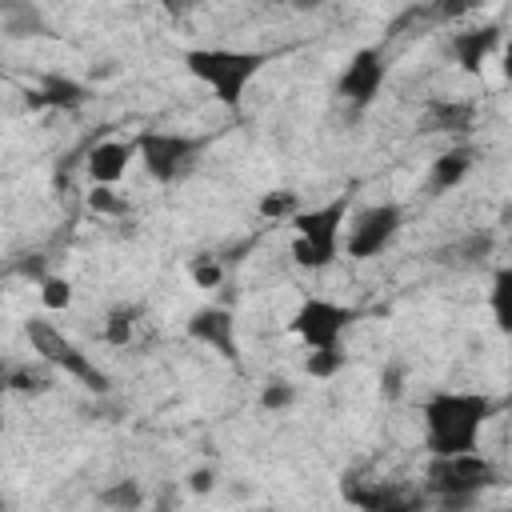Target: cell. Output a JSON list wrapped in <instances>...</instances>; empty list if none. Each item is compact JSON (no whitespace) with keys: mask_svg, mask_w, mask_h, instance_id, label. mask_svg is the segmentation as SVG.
Masks as SVG:
<instances>
[{"mask_svg":"<svg viewBox=\"0 0 512 512\" xmlns=\"http://www.w3.org/2000/svg\"><path fill=\"white\" fill-rule=\"evenodd\" d=\"M508 296H512V268H500V272L492 276V316H496V328H500V332L512 328Z\"/></svg>","mask_w":512,"mask_h":512,"instance_id":"603a6c76","label":"cell"},{"mask_svg":"<svg viewBox=\"0 0 512 512\" xmlns=\"http://www.w3.org/2000/svg\"><path fill=\"white\" fill-rule=\"evenodd\" d=\"M84 204H88V212H96V216H112V220H120V216L132 212V204H128L116 188H92V192L84 196Z\"/></svg>","mask_w":512,"mask_h":512,"instance_id":"cb8c5ba5","label":"cell"},{"mask_svg":"<svg viewBox=\"0 0 512 512\" xmlns=\"http://www.w3.org/2000/svg\"><path fill=\"white\" fill-rule=\"evenodd\" d=\"M136 156L144 164V172L156 180V184H176L184 180L200 152H204V140L200 136H188V132H164V128H152V132H140L136 140Z\"/></svg>","mask_w":512,"mask_h":512,"instance_id":"8992f818","label":"cell"},{"mask_svg":"<svg viewBox=\"0 0 512 512\" xmlns=\"http://www.w3.org/2000/svg\"><path fill=\"white\" fill-rule=\"evenodd\" d=\"M132 160H136V144L132 140H100L84 156V172H88L92 188H116L128 176Z\"/></svg>","mask_w":512,"mask_h":512,"instance_id":"4fadbf2b","label":"cell"},{"mask_svg":"<svg viewBox=\"0 0 512 512\" xmlns=\"http://www.w3.org/2000/svg\"><path fill=\"white\" fill-rule=\"evenodd\" d=\"M0 432H4V388H0Z\"/></svg>","mask_w":512,"mask_h":512,"instance_id":"4dcf8cb0","label":"cell"},{"mask_svg":"<svg viewBox=\"0 0 512 512\" xmlns=\"http://www.w3.org/2000/svg\"><path fill=\"white\" fill-rule=\"evenodd\" d=\"M356 324V312L328 296H304L288 320V332L304 340V348H344V332Z\"/></svg>","mask_w":512,"mask_h":512,"instance_id":"ba28073f","label":"cell"},{"mask_svg":"<svg viewBox=\"0 0 512 512\" xmlns=\"http://www.w3.org/2000/svg\"><path fill=\"white\" fill-rule=\"evenodd\" d=\"M500 40H504L500 24H476V28L452 32V36H448V52H452V60L460 64V72L476 76V72L488 64V56L500 48Z\"/></svg>","mask_w":512,"mask_h":512,"instance_id":"7c38bea8","label":"cell"},{"mask_svg":"<svg viewBox=\"0 0 512 512\" xmlns=\"http://www.w3.org/2000/svg\"><path fill=\"white\" fill-rule=\"evenodd\" d=\"M268 52L256 48H228V44H204V48H188L184 52V68L188 76H196L224 108H240L248 84L264 72Z\"/></svg>","mask_w":512,"mask_h":512,"instance_id":"3957f363","label":"cell"},{"mask_svg":"<svg viewBox=\"0 0 512 512\" xmlns=\"http://www.w3.org/2000/svg\"><path fill=\"white\" fill-rule=\"evenodd\" d=\"M88 100V88L72 76H44L36 92H28L32 108H80Z\"/></svg>","mask_w":512,"mask_h":512,"instance_id":"9a60e30c","label":"cell"},{"mask_svg":"<svg viewBox=\"0 0 512 512\" xmlns=\"http://www.w3.org/2000/svg\"><path fill=\"white\" fill-rule=\"evenodd\" d=\"M344 364H348L344 348H312V352L304 356V376H312V380H332Z\"/></svg>","mask_w":512,"mask_h":512,"instance_id":"44dd1931","label":"cell"},{"mask_svg":"<svg viewBox=\"0 0 512 512\" xmlns=\"http://www.w3.org/2000/svg\"><path fill=\"white\" fill-rule=\"evenodd\" d=\"M52 380L48 372H32V368H12L8 376V392H44Z\"/></svg>","mask_w":512,"mask_h":512,"instance_id":"83f0119b","label":"cell"},{"mask_svg":"<svg viewBox=\"0 0 512 512\" xmlns=\"http://www.w3.org/2000/svg\"><path fill=\"white\" fill-rule=\"evenodd\" d=\"M24 336H28L32 352H36L48 368H60L64 376L80 380L88 392H108V388H112L108 372L96 368V360H92L72 336H64L52 320H44V316H28V320H24Z\"/></svg>","mask_w":512,"mask_h":512,"instance_id":"5b68a950","label":"cell"},{"mask_svg":"<svg viewBox=\"0 0 512 512\" xmlns=\"http://www.w3.org/2000/svg\"><path fill=\"white\" fill-rule=\"evenodd\" d=\"M404 380H408V368L400 360H388L380 368V396L384 400H400L404 396Z\"/></svg>","mask_w":512,"mask_h":512,"instance_id":"4316f807","label":"cell"},{"mask_svg":"<svg viewBox=\"0 0 512 512\" xmlns=\"http://www.w3.org/2000/svg\"><path fill=\"white\" fill-rule=\"evenodd\" d=\"M4 16H8V24H4L8 36H44L48 32L40 8H32V4H4Z\"/></svg>","mask_w":512,"mask_h":512,"instance_id":"ffe728a7","label":"cell"},{"mask_svg":"<svg viewBox=\"0 0 512 512\" xmlns=\"http://www.w3.org/2000/svg\"><path fill=\"white\" fill-rule=\"evenodd\" d=\"M500 412V400L468 388H440L420 404L424 416V448L428 456H460L480 452V436L488 420Z\"/></svg>","mask_w":512,"mask_h":512,"instance_id":"6da1fadb","label":"cell"},{"mask_svg":"<svg viewBox=\"0 0 512 512\" xmlns=\"http://www.w3.org/2000/svg\"><path fill=\"white\" fill-rule=\"evenodd\" d=\"M304 204H300V192H292V188H272V192H264L260 200H256V212L264 216V220H292L296 212H300Z\"/></svg>","mask_w":512,"mask_h":512,"instance_id":"d6986e66","label":"cell"},{"mask_svg":"<svg viewBox=\"0 0 512 512\" xmlns=\"http://www.w3.org/2000/svg\"><path fill=\"white\" fill-rule=\"evenodd\" d=\"M296 384H288V380H268L264 388H260V396H256V404L264 408V412H288L292 404H296Z\"/></svg>","mask_w":512,"mask_h":512,"instance_id":"484cf974","label":"cell"},{"mask_svg":"<svg viewBox=\"0 0 512 512\" xmlns=\"http://www.w3.org/2000/svg\"><path fill=\"white\" fill-rule=\"evenodd\" d=\"M404 228V208L396 200H380V204H368L360 212H352V220L344 224V240H340V252L352 256V260H372L380 256Z\"/></svg>","mask_w":512,"mask_h":512,"instance_id":"52a82bcc","label":"cell"},{"mask_svg":"<svg viewBox=\"0 0 512 512\" xmlns=\"http://www.w3.org/2000/svg\"><path fill=\"white\" fill-rule=\"evenodd\" d=\"M96 500L108 512H140L144 508V488H140V480L124 476V480H112V484L96 488Z\"/></svg>","mask_w":512,"mask_h":512,"instance_id":"e0dca14e","label":"cell"},{"mask_svg":"<svg viewBox=\"0 0 512 512\" xmlns=\"http://www.w3.org/2000/svg\"><path fill=\"white\" fill-rule=\"evenodd\" d=\"M12 368H16L12 360H0V388H4V392H8V376H12Z\"/></svg>","mask_w":512,"mask_h":512,"instance_id":"f546056e","label":"cell"},{"mask_svg":"<svg viewBox=\"0 0 512 512\" xmlns=\"http://www.w3.org/2000/svg\"><path fill=\"white\" fill-rule=\"evenodd\" d=\"M500 484V468L484 452H460V456H428L424 468V492L436 496V504L468 508L480 500V492Z\"/></svg>","mask_w":512,"mask_h":512,"instance_id":"277c9868","label":"cell"},{"mask_svg":"<svg viewBox=\"0 0 512 512\" xmlns=\"http://www.w3.org/2000/svg\"><path fill=\"white\" fill-rule=\"evenodd\" d=\"M184 332L196 344H208L212 352H220L224 360H240V340H236V316L228 308H200L188 316Z\"/></svg>","mask_w":512,"mask_h":512,"instance_id":"8fae6325","label":"cell"},{"mask_svg":"<svg viewBox=\"0 0 512 512\" xmlns=\"http://www.w3.org/2000/svg\"><path fill=\"white\" fill-rule=\"evenodd\" d=\"M72 300H76V288L68 276H44L40 280V304L48 312H64V308H72Z\"/></svg>","mask_w":512,"mask_h":512,"instance_id":"7402d4cb","label":"cell"},{"mask_svg":"<svg viewBox=\"0 0 512 512\" xmlns=\"http://www.w3.org/2000/svg\"><path fill=\"white\" fill-rule=\"evenodd\" d=\"M348 212H352V192H336L332 200H320L312 208H300L288 220V228H292V244H288L292 264H300L308 272L332 268L336 256H340Z\"/></svg>","mask_w":512,"mask_h":512,"instance_id":"7a4b0ae2","label":"cell"},{"mask_svg":"<svg viewBox=\"0 0 512 512\" xmlns=\"http://www.w3.org/2000/svg\"><path fill=\"white\" fill-rule=\"evenodd\" d=\"M384 76H388V64H384L380 48H356L336 76V96L348 100L352 108H368L380 96Z\"/></svg>","mask_w":512,"mask_h":512,"instance_id":"9c48e42d","label":"cell"},{"mask_svg":"<svg viewBox=\"0 0 512 512\" xmlns=\"http://www.w3.org/2000/svg\"><path fill=\"white\" fill-rule=\"evenodd\" d=\"M188 276L196 288H220L224 284V264L212 256V252H200L188 260Z\"/></svg>","mask_w":512,"mask_h":512,"instance_id":"d4e9b609","label":"cell"},{"mask_svg":"<svg viewBox=\"0 0 512 512\" xmlns=\"http://www.w3.org/2000/svg\"><path fill=\"white\" fill-rule=\"evenodd\" d=\"M136 320H140V308H136V304H116V308H108L104 328H100L104 344H112V348H128L132 336H136Z\"/></svg>","mask_w":512,"mask_h":512,"instance_id":"ac0fdd59","label":"cell"},{"mask_svg":"<svg viewBox=\"0 0 512 512\" xmlns=\"http://www.w3.org/2000/svg\"><path fill=\"white\" fill-rule=\"evenodd\" d=\"M476 120V104L472 100H444L432 96L420 108V132H448V136H464Z\"/></svg>","mask_w":512,"mask_h":512,"instance_id":"5bb4252c","label":"cell"},{"mask_svg":"<svg viewBox=\"0 0 512 512\" xmlns=\"http://www.w3.org/2000/svg\"><path fill=\"white\" fill-rule=\"evenodd\" d=\"M0 512H4V504H0Z\"/></svg>","mask_w":512,"mask_h":512,"instance_id":"1f68e13d","label":"cell"},{"mask_svg":"<svg viewBox=\"0 0 512 512\" xmlns=\"http://www.w3.org/2000/svg\"><path fill=\"white\" fill-rule=\"evenodd\" d=\"M468 172H472V148H468V144H456V148H448V152H440V156L432 160V168H428V188H432V192H448V188H456Z\"/></svg>","mask_w":512,"mask_h":512,"instance_id":"2e32d148","label":"cell"},{"mask_svg":"<svg viewBox=\"0 0 512 512\" xmlns=\"http://www.w3.org/2000/svg\"><path fill=\"white\" fill-rule=\"evenodd\" d=\"M212 484H216L212 468H192V472H188V492H196V496H208V492H212Z\"/></svg>","mask_w":512,"mask_h":512,"instance_id":"f1b7e54d","label":"cell"},{"mask_svg":"<svg viewBox=\"0 0 512 512\" xmlns=\"http://www.w3.org/2000/svg\"><path fill=\"white\" fill-rule=\"evenodd\" d=\"M340 492H344V500L348 504H356L360 512H424V496H416V492H404V488H396V484H360V480H344L340 484Z\"/></svg>","mask_w":512,"mask_h":512,"instance_id":"30bf717a","label":"cell"}]
</instances>
